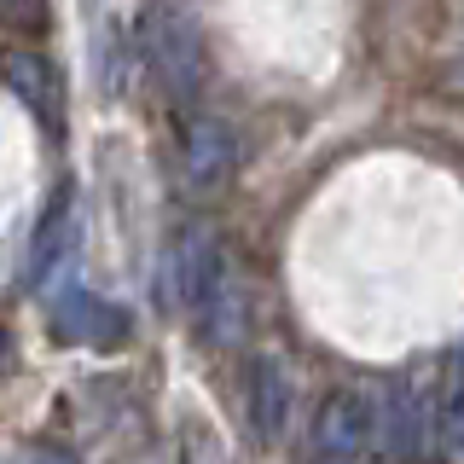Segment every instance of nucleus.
<instances>
[{
	"mask_svg": "<svg viewBox=\"0 0 464 464\" xmlns=\"http://www.w3.org/2000/svg\"><path fill=\"white\" fill-rule=\"evenodd\" d=\"M151 64L163 87L174 99H198L203 87V35H198V18L180 6V0H169L163 12H157L151 24Z\"/></svg>",
	"mask_w": 464,
	"mask_h": 464,
	"instance_id": "nucleus-1",
	"label": "nucleus"
},
{
	"mask_svg": "<svg viewBox=\"0 0 464 464\" xmlns=\"http://www.w3.org/2000/svg\"><path fill=\"white\" fill-rule=\"evenodd\" d=\"M128 331H134L128 308H116V302L93 296V290H82V285H64V290H58V302H53V337H58V343L122 348Z\"/></svg>",
	"mask_w": 464,
	"mask_h": 464,
	"instance_id": "nucleus-2",
	"label": "nucleus"
},
{
	"mask_svg": "<svg viewBox=\"0 0 464 464\" xmlns=\"http://www.w3.org/2000/svg\"><path fill=\"white\" fill-rule=\"evenodd\" d=\"M377 435V418L366 395H354V389H337V395H325L314 418V459H360L372 447Z\"/></svg>",
	"mask_w": 464,
	"mask_h": 464,
	"instance_id": "nucleus-3",
	"label": "nucleus"
},
{
	"mask_svg": "<svg viewBox=\"0 0 464 464\" xmlns=\"http://www.w3.org/2000/svg\"><path fill=\"white\" fill-rule=\"evenodd\" d=\"M180 157H186V180L198 192L227 186L232 169H238V134H232V122H221V116H192L186 134H180Z\"/></svg>",
	"mask_w": 464,
	"mask_h": 464,
	"instance_id": "nucleus-4",
	"label": "nucleus"
},
{
	"mask_svg": "<svg viewBox=\"0 0 464 464\" xmlns=\"http://www.w3.org/2000/svg\"><path fill=\"white\" fill-rule=\"evenodd\" d=\"M250 424H256V441H279V430L290 424V372L279 354H256L250 366Z\"/></svg>",
	"mask_w": 464,
	"mask_h": 464,
	"instance_id": "nucleus-5",
	"label": "nucleus"
},
{
	"mask_svg": "<svg viewBox=\"0 0 464 464\" xmlns=\"http://www.w3.org/2000/svg\"><path fill=\"white\" fill-rule=\"evenodd\" d=\"M0 76L24 93V105L41 116L47 134L64 128V116H58V76L47 70V58H41V53H6V58H0Z\"/></svg>",
	"mask_w": 464,
	"mask_h": 464,
	"instance_id": "nucleus-6",
	"label": "nucleus"
},
{
	"mask_svg": "<svg viewBox=\"0 0 464 464\" xmlns=\"http://www.w3.org/2000/svg\"><path fill=\"white\" fill-rule=\"evenodd\" d=\"M198 325H203V337H209L215 348L232 343L244 331V285H238V273L221 261V273L209 279V290L198 296Z\"/></svg>",
	"mask_w": 464,
	"mask_h": 464,
	"instance_id": "nucleus-7",
	"label": "nucleus"
},
{
	"mask_svg": "<svg viewBox=\"0 0 464 464\" xmlns=\"http://www.w3.org/2000/svg\"><path fill=\"white\" fill-rule=\"evenodd\" d=\"M424 406H418V389H412V377H401L395 389H389V406H383V441H389V453H418V435H424Z\"/></svg>",
	"mask_w": 464,
	"mask_h": 464,
	"instance_id": "nucleus-8",
	"label": "nucleus"
},
{
	"mask_svg": "<svg viewBox=\"0 0 464 464\" xmlns=\"http://www.w3.org/2000/svg\"><path fill=\"white\" fill-rule=\"evenodd\" d=\"M70 250V192H58L53 198V209L41 215V227H35V250H29V285H47V273H53V261Z\"/></svg>",
	"mask_w": 464,
	"mask_h": 464,
	"instance_id": "nucleus-9",
	"label": "nucleus"
},
{
	"mask_svg": "<svg viewBox=\"0 0 464 464\" xmlns=\"http://www.w3.org/2000/svg\"><path fill=\"white\" fill-rule=\"evenodd\" d=\"M441 447L453 459H464V372H459L453 395H447V406H441Z\"/></svg>",
	"mask_w": 464,
	"mask_h": 464,
	"instance_id": "nucleus-10",
	"label": "nucleus"
},
{
	"mask_svg": "<svg viewBox=\"0 0 464 464\" xmlns=\"http://www.w3.org/2000/svg\"><path fill=\"white\" fill-rule=\"evenodd\" d=\"M41 6H47V0H0V18L18 24V29H41V24H47Z\"/></svg>",
	"mask_w": 464,
	"mask_h": 464,
	"instance_id": "nucleus-11",
	"label": "nucleus"
},
{
	"mask_svg": "<svg viewBox=\"0 0 464 464\" xmlns=\"http://www.w3.org/2000/svg\"><path fill=\"white\" fill-rule=\"evenodd\" d=\"M0 366H6V331H0Z\"/></svg>",
	"mask_w": 464,
	"mask_h": 464,
	"instance_id": "nucleus-12",
	"label": "nucleus"
}]
</instances>
